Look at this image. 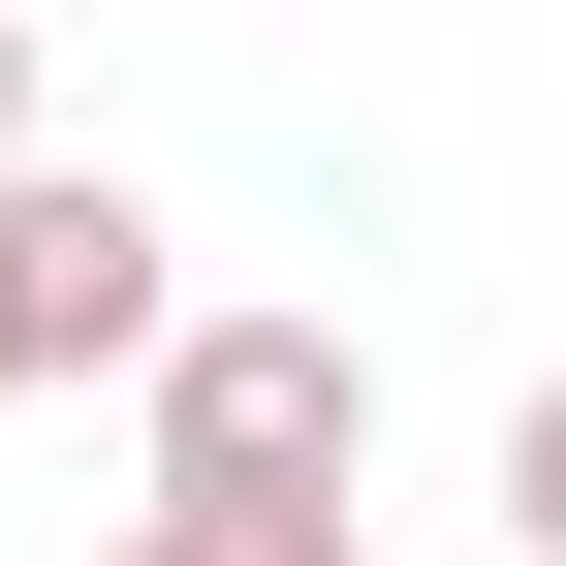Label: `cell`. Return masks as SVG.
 <instances>
[{
	"label": "cell",
	"mask_w": 566,
	"mask_h": 566,
	"mask_svg": "<svg viewBox=\"0 0 566 566\" xmlns=\"http://www.w3.org/2000/svg\"><path fill=\"white\" fill-rule=\"evenodd\" d=\"M32 32H63V0H32Z\"/></svg>",
	"instance_id": "8992f818"
},
{
	"label": "cell",
	"mask_w": 566,
	"mask_h": 566,
	"mask_svg": "<svg viewBox=\"0 0 566 566\" xmlns=\"http://www.w3.org/2000/svg\"><path fill=\"white\" fill-rule=\"evenodd\" d=\"M95 566H378V535H346V504H126Z\"/></svg>",
	"instance_id": "3957f363"
},
{
	"label": "cell",
	"mask_w": 566,
	"mask_h": 566,
	"mask_svg": "<svg viewBox=\"0 0 566 566\" xmlns=\"http://www.w3.org/2000/svg\"><path fill=\"white\" fill-rule=\"evenodd\" d=\"M0 158H32V0H0Z\"/></svg>",
	"instance_id": "5b68a950"
},
{
	"label": "cell",
	"mask_w": 566,
	"mask_h": 566,
	"mask_svg": "<svg viewBox=\"0 0 566 566\" xmlns=\"http://www.w3.org/2000/svg\"><path fill=\"white\" fill-rule=\"evenodd\" d=\"M126 441H158V504H346L378 472V346L346 315H189L126 378Z\"/></svg>",
	"instance_id": "6da1fadb"
},
{
	"label": "cell",
	"mask_w": 566,
	"mask_h": 566,
	"mask_svg": "<svg viewBox=\"0 0 566 566\" xmlns=\"http://www.w3.org/2000/svg\"><path fill=\"white\" fill-rule=\"evenodd\" d=\"M504 535H535V566H566V378H535V409H504Z\"/></svg>",
	"instance_id": "277c9868"
},
{
	"label": "cell",
	"mask_w": 566,
	"mask_h": 566,
	"mask_svg": "<svg viewBox=\"0 0 566 566\" xmlns=\"http://www.w3.org/2000/svg\"><path fill=\"white\" fill-rule=\"evenodd\" d=\"M158 346H189L158 189H126V158H0V409H63V378H158Z\"/></svg>",
	"instance_id": "7a4b0ae2"
}]
</instances>
